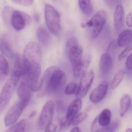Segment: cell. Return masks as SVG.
Segmentation results:
<instances>
[{
  "mask_svg": "<svg viewBox=\"0 0 132 132\" xmlns=\"http://www.w3.org/2000/svg\"><path fill=\"white\" fill-rule=\"evenodd\" d=\"M66 81L64 71L55 66L47 68L40 82V90L42 88L44 93L59 92L62 90Z\"/></svg>",
  "mask_w": 132,
  "mask_h": 132,
  "instance_id": "1",
  "label": "cell"
},
{
  "mask_svg": "<svg viewBox=\"0 0 132 132\" xmlns=\"http://www.w3.org/2000/svg\"><path fill=\"white\" fill-rule=\"evenodd\" d=\"M45 18L50 31L56 36L59 35L62 29L61 18L57 11L50 5L45 6Z\"/></svg>",
  "mask_w": 132,
  "mask_h": 132,
  "instance_id": "2",
  "label": "cell"
},
{
  "mask_svg": "<svg viewBox=\"0 0 132 132\" xmlns=\"http://www.w3.org/2000/svg\"><path fill=\"white\" fill-rule=\"evenodd\" d=\"M107 13L104 10L98 11L90 20L82 24L83 28H87L90 31L91 37L96 38L100 33L107 21Z\"/></svg>",
  "mask_w": 132,
  "mask_h": 132,
  "instance_id": "3",
  "label": "cell"
},
{
  "mask_svg": "<svg viewBox=\"0 0 132 132\" xmlns=\"http://www.w3.org/2000/svg\"><path fill=\"white\" fill-rule=\"evenodd\" d=\"M19 79L11 75L5 83L0 94V112L4 111L10 102L12 94Z\"/></svg>",
  "mask_w": 132,
  "mask_h": 132,
  "instance_id": "4",
  "label": "cell"
},
{
  "mask_svg": "<svg viewBox=\"0 0 132 132\" xmlns=\"http://www.w3.org/2000/svg\"><path fill=\"white\" fill-rule=\"evenodd\" d=\"M66 52L73 67L82 61L83 50L76 39L72 38L69 39L67 43Z\"/></svg>",
  "mask_w": 132,
  "mask_h": 132,
  "instance_id": "5",
  "label": "cell"
},
{
  "mask_svg": "<svg viewBox=\"0 0 132 132\" xmlns=\"http://www.w3.org/2000/svg\"><path fill=\"white\" fill-rule=\"evenodd\" d=\"M28 103L20 101L13 105L7 112L4 119L7 126L13 125L18 120Z\"/></svg>",
  "mask_w": 132,
  "mask_h": 132,
  "instance_id": "6",
  "label": "cell"
},
{
  "mask_svg": "<svg viewBox=\"0 0 132 132\" xmlns=\"http://www.w3.org/2000/svg\"><path fill=\"white\" fill-rule=\"evenodd\" d=\"M94 78V73L92 70L87 71L81 78L77 92L76 93L77 98H81L87 95L92 85Z\"/></svg>",
  "mask_w": 132,
  "mask_h": 132,
  "instance_id": "7",
  "label": "cell"
},
{
  "mask_svg": "<svg viewBox=\"0 0 132 132\" xmlns=\"http://www.w3.org/2000/svg\"><path fill=\"white\" fill-rule=\"evenodd\" d=\"M54 108L55 103L51 100L46 102L43 107L39 117V124L42 128H45L52 122Z\"/></svg>",
  "mask_w": 132,
  "mask_h": 132,
  "instance_id": "8",
  "label": "cell"
},
{
  "mask_svg": "<svg viewBox=\"0 0 132 132\" xmlns=\"http://www.w3.org/2000/svg\"><path fill=\"white\" fill-rule=\"evenodd\" d=\"M11 23L14 29L17 31L22 30L28 22L30 18L28 15L21 11H13L11 15Z\"/></svg>",
  "mask_w": 132,
  "mask_h": 132,
  "instance_id": "9",
  "label": "cell"
},
{
  "mask_svg": "<svg viewBox=\"0 0 132 132\" xmlns=\"http://www.w3.org/2000/svg\"><path fill=\"white\" fill-rule=\"evenodd\" d=\"M41 50L36 43L30 42L26 46L24 50V57L33 63L40 64Z\"/></svg>",
  "mask_w": 132,
  "mask_h": 132,
  "instance_id": "10",
  "label": "cell"
},
{
  "mask_svg": "<svg viewBox=\"0 0 132 132\" xmlns=\"http://www.w3.org/2000/svg\"><path fill=\"white\" fill-rule=\"evenodd\" d=\"M82 102L80 98H77L74 100L69 105L67 111L66 120L63 123L64 126H68L73 122L74 119L78 114L82 107Z\"/></svg>",
  "mask_w": 132,
  "mask_h": 132,
  "instance_id": "11",
  "label": "cell"
},
{
  "mask_svg": "<svg viewBox=\"0 0 132 132\" xmlns=\"http://www.w3.org/2000/svg\"><path fill=\"white\" fill-rule=\"evenodd\" d=\"M108 87V83L107 81L102 82L91 92L89 97L90 101L94 104H97L101 101L107 94Z\"/></svg>",
  "mask_w": 132,
  "mask_h": 132,
  "instance_id": "12",
  "label": "cell"
},
{
  "mask_svg": "<svg viewBox=\"0 0 132 132\" xmlns=\"http://www.w3.org/2000/svg\"><path fill=\"white\" fill-rule=\"evenodd\" d=\"M34 92L29 84L23 80L18 88L17 95L20 101L28 103Z\"/></svg>",
  "mask_w": 132,
  "mask_h": 132,
  "instance_id": "13",
  "label": "cell"
},
{
  "mask_svg": "<svg viewBox=\"0 0 132 132\" xmlns=\"http://www.w3.org/2000/svg\"><path fill=\"white\" fill-rule=\"evenodd\" d=\"M113 64V60L110 54L108 53L102 54L99 61V68L100 73L104 76L109 74L112 70Z\"/></svg>",
  "mask_w": 132,
  "mask_h": 132,
  "instance_id": "14",
  "label": "cell"
},
{
  "mask_svg": "<svg viewBox=\"0 0 132 132\" xmlns=\"http://www.w3.org/2000/svg\"><path fill=\"white\" fill-rule=\"evenodd\" d=\"M91 59V57L90 55H86L79 64L73 67V74L74 78H81L87 73L90 63Z\"/></svg>",
  "mask_w": 132,
  "mask_h": 132,
  "instance_id": "15",
  "label": "cell"
},
{
  "mask_svg": "<svg viewBox=\"0 0 132 132\" xmlns=\"http://www.w3.org/2000/svg\"><path fill=\"white\" fill-rule=\"evenodd\" d=\"M124 9L121 4L115 7L114 17V24L115 29L118 33L120 32L122 28L124 16Z\"/></svg>",
  "mask_w": 132,
  "mask_h": 132,
  "instance_id": "16",
  "label": "cell"
},
{
  "mask_svg": "<svg viewBox=\"0 0 132 132\" xmlns=\"http://www.w3.org/2000/svg\"><path fill=\"white\" fill-rule=\"evenodd\" d=\"M0 49L2 54L9 59H12L17 57L5 36L3 35L1 38Z\"/></svg>",
  "mask_w": 132,
  "mask_h": 132,
  "instance_id": "17",
  "label": "cell"
},
{
  "mask_svg": "<svg viewBox=\"0 0 132 132\" xmlns=\"http://www.w3.org/2000/svg\"><path fill=\"white\" fill-rule=\"evenodd\" d=\"M132 41V31L130 29H126L120 33L118 39V45L124 47L130 45Z\"/></svg>",
  "mask_w": 132,
  "mask_h": 132,
  "instance_id": "18",
  "label": "cell"
},
{
  "mask_svg": "<svg viewBox=\"0 0 132 132\" xmlns=\"http://www.w3.org/2000/svg\"><path fill=\"white\" fill-rule=\"evenodd\" d=\"M36 36L39 42L43 45H48L51 42V37L49 34L43 27H39L37 29Z\"/></svg>",
  "mask_w": 132,
  "mask_h": 132,
  "instance_id": "19",
  "label": "cell"
},
{
  "mask_svg": "<svg viewBox=\"0 0 132 132\" xmlns=\"http://www.w3.org/2000/svg\"><path fill=\"white\" fill-rule=\"evenodd\" d=\"M131 105V98L128 94L124 95L120 100V116L123 117L128 112V110Z\"/></svg>",
  "mask_w": 132,
  "mask_h": 132,
  "instance_id": "20",
  "label": "cell"
},
{
  "mask_svg": "<svg viewBox=\"0 0 132 132\" xmlns=\"http://www.w3.org/2000/svg\"><path fill=\"white\" fill-rule=\"evenodd\" d=\"M81 11L86 16H90L93 13L94 8L90 0H78Z\"/></svg>",
  "mask_w": 132,
  "mask_h": 132,
  "instance_id": "21",
  "label": "cell"
},
{
  "mask_svg": "<svg viewBox=\"0 0 132 132\" xmlns=\"http://www.w3.org/2000/svg\"><path fill=\"white\" fill-rule=\"evenodd\" d=\"M111 112L109 109H106L103 110L98 116V122L99 125L105 127L108 125L111 122Z\"/></svg>",
  "mask_w": 132,
  "mask_h": 132,
  "instance_id": "22",
  "label": "cell"
},
{
  "mask_svg": "<svg viewBox=\"0 0 132 132\" xmlns=\"http://www.w3.org/2000/svg\"><path fill=\"white\" fill-rule=\"evenodd\" d=\"M126 72L124 70H121L119 71L113 78L111 84V87L112 89L117 88L121 82L123 80Z\"/></svg>",
  "mask_w": 132,
  "mask_h": 132,
  "instance_id": "23",
  "label": "cell"
},
{
  "mask_svg": "<svg viewBox=\"0 0 132 132\" xmlns=\"http://www.w3.org/2000/svg\"><path fill=\"white\" fill-rule=\"evenodd\" d=\"M0 70L1 73L4 76H7L9 73L8 63L3 55H0Z\"/></svg>",
  "mask_w": 132,
  "mask_h": 132,
  "instance_id": "24",
  "label": "cell"
},
{
  "mask_svg": "<svg viewBox=\"0 0 132 132\" xmlns=\"http://www.w3.org/2000/svg\"><path fill=\"white\" fill-rule=\"evenodd\" d=\"M120 125L119 121H115L110 123L107 126L100 128L99 132H115L119 128Z\"/></svg>",
  "mask_w": 132,
  "mask_h": 132,
  "instance_id": "25",
  "label": "cell"
},
{
  "mask_svg": "<svg viewBox=\"0 0 132 132\" xmlns=\"http://www.w3.org/2000/svg\"><path fill=\"white\" fill-rule=\"evenodd\" d=\"M78 85L75 82H71L67 84L64 90L65 94L67 95H71L76 94L77 92Z\"/></svg>",
  "mask_w": 132,
  "mask_h": 132,
  "instance_id": "26",
  "label": "cell"
},
{
  "mask_svg": "<svg viewBox=\"0 0 132 132\" xmlns=\"http://www.w3.org/2000/svg\"><path fill=\"white\" fill-rule=\"evenodd\" d=\"M88 115L87 112H81L78 114L73 121L72 124L73 126H76L83 122L87 118Z\"/></svg>",
  "mask_w": 132,
  "mask_h": 132,
  "instance_id": "27",
  "label": "cell"
},
{
  "mask_svg": "<svg viewBox=\"0 0 132 132\" xmlns=\"http://www.w3.org/2000/svg\"><path fill=\"white\" fill-rule=\"evenodd\" d=\"M28 123L25 119L21 120L16 124L15 132H26Z\"/></svg>",
  "mask_w": 132,
  "mask_h": 132,
  "instance_id": "28",
  "label": "cell"
},
{
  "mask_svg": "<svg viewBox=\"0 0 132 132\" xmlns=\"http://www.w3.org/2000/svg\"><path fill=\"white\" fill-rule=\"evenodd\" d=\"M132 50V45H129L126 46V48H125L119 55L118 57L119 60L121 61L124 59Z\"/></svg>",
  "mask_w": 132,
  "mask_h": 132,
  "instance_id": "29",
  "label": "cell"
},
{
  "mask_svg": "<svg viewBox=\"0 0 132 132\" xmlns=\"http://www.w3.org/2000/svg\"><path fill=\"white\" fill-rule=\"evenodd\" d=\"M105 4L111 8L116 7L121 4V0H104Z\"/></svg>",
  "mask_w": 132,
  "mask_h": 132,
  "instance_id": "30",
  "label": "cell"
},
{
  "mask_svg": "<svg viewBox=\"0 0 132 132\" xmlns=\"http://www.w3.org/2000/svg\"><path fill=\"white\" fill-rule=\"evenodd\" d=\"M15 3L25 6H29L32 5L34 0H13Z\"/></svg>",
  "mask_w": 132,
  "mask_h": 132,
  "instance_id": "31",
  "label": "cell"
},
{
  "mask_svg": "<svg viewBox=\"0 0 132 132\" xmlns=\"http://www.w3.org/2000/svg\"><path fill=\"white\" fill-rule=\"evenodd\" d=\"M58 126L52 122L45 128V132H56Z\"/></svg>",
  "mask_w": 132,
  "mask_h": 132,
  "instance_id": "32",
  "label": "cell"
},
{
  "mask_svg": "<svg viewBox=\"0 0 132 132\" xmlns=\"http://www.w3.org/2000/svg\"><path fill=\"white\" fill-rule=\"evenodd\" d=\"M98 125H99L98 122V116H97L93 121L91 125V132H99V130L100 128L98 126Z\"/></svg>",
  "mask_w": 132,
  "mask_h": 132,
  "instance_id": "33",
  "label": "cell"
},
{
  "mask_svg": "<svg viewBox=\"0 0 132 132\" xmlns=\"http://www.w3.org/2000/svg\"><path fill=\"white\" fill-rule=\"evenodd\" d=\"M126 66L128 70H132V53L128 56L126 62Z\"/></svg>",
  "mask_w": 132,
  "mask_h": 132,
  "instance_id": "34",
  "label": "cell"
},
{
  "mask_svg": "<svg viewBox=\"0 0 132 132\" xmlns=\"http://www.w3.org/2000/svg\"><path fill=\"white\" fill-rule=\"evenodd\" d=\"M126 23L128 27H132V12L129 13L126 18Z\"/></svg>",
  "mask_w": 132,
  "mask_h": 132,
  "instance_id": "35",
  "label": "cell"
},
{
  "mask_svg": "<svg viewBox=\"0 0 132 132\" xmlns=\"http://www.w3.org/2000/svg\"><path fill=\"white\" fill-rule=\"evenodd\" d=\"M16 128V124L12 126L6 132H15Z\"/></svg>",
  "mask_w": 132,
  "mask_h": 132,
  "instance_id": "36",
  "label": "cell"
},
{
  "mask_svg": "<svg viewBox=\"0 0 132 132\" xmlns=\"http://www.w3.org/2000/svg\"><path fill=\"white\" fill-rule=\"evenodd\" d=\"M33 17H34V19H35V21L36 22H38L39 21L40 19V17L39 14H38L37 13H35L34 14Z\"/></svg>",
  "mask_w": 132,
  "mask_h": 132,
  "instance_id": "37",
  "label": "cell"
},
{
  "mask_svg": "<svg viewBox=\"0 0 132 132\" xmlns=\"http://www.w3.org/2000/svg\"><path fill=\"white\" fill-rule=\"evenodd\" d=\"M70 132H81V130L80 129V128L77 126L74 127L73 128Z\"/></svg>",
  "mask_w": 132,
  "mask_h": 132,
  "instance_id": "38",
  "label": "cell"
},
{
  "mask_svg": "<svg viewBox=\"0 0 132 132\" xmlns=\"http://www.w3.org/2000/svg\"><path fill=\"white\" fill-rule=\"evenodd\" d=\"M36 114V112L35 111H33V112H32V114H31L30 115V116H29V118H32Z\"/></svg>",
  "mask_w": 132,
  "mask_h": 132,
  "instance_id": "39",
  "label": "cell"
},
{
  "mask_svg": "<svg viewBox=\"0 0 132 132\" xmlns=\"http://www.w3.org/2000/svg\"><path fill=\"white\" fill-rule=\"evenodd\" d=\"M125 132H132V130L131 129L129 128L126 130Z\"/></svg>",
  "mask_w": 132,
  "mask_h": 132,
  "instance_id": "40",
  "label": "cell"
}]
</instances>
